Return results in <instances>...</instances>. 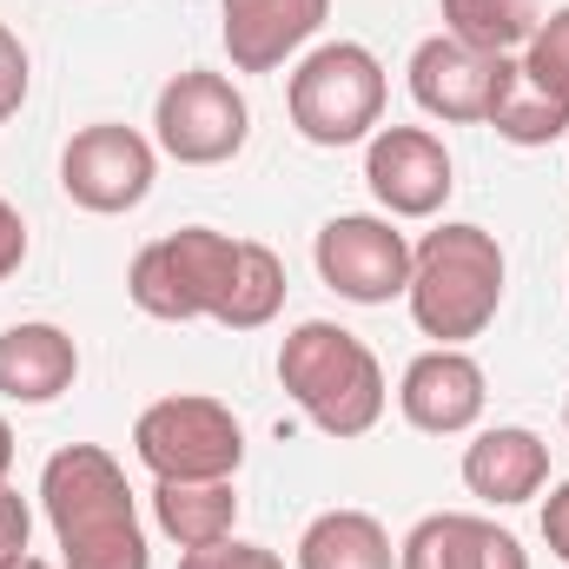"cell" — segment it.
I'll return each mask as SVG.
<instances>
[{
	"label": "cell",
	"mask_w": 569,
	"mask_h": 569,
	"mask_svg": "<svg viewBox=\"0 0 569 569\" xmlns=\"http://www.w3.org/2000/svg\"><path fill=\"white\" fill-rule=\"evenodd\" d=\"M239 252H246V239H226L212 226H179V232L140 246V259L127 272V298L166 325H186V318L219 325L232 279H239Z\"/></svg>",
	"instance_id": "cell-4"
},
{
	"label": "cell",
	"mask_w": 569,
	"mask_h": 569,
	"mask_svg": "<svg viewBox=\"0 0 569 569\" xmlns=\"http://www.w3.org/2000/svg\"><path fill=\"white\" fill-rule=\"evenodd\" d=\"M179 569H284V563L266 543H232V537H226V543H212V550H186Z\"/></svg>",
	"instance_id": "cell-24"
},
{
	"label": "cell",
	"mask_w": 569,
	"mask_h": 569,
	"mask_svg": "<svg viewBox=\"0 0 569 569\" xmlns=\"http://www.w3.org/2000/svg\"><path fill=\"white\" fill-rule=\"evenodd\" d=\"M80 378V351L60 325H7L0 331V398L13 405H53L60 391H73Z\"/></svg>",
	"instance_id": "cell-15"
},
{
	"label": "cell",
	"mask_w": 569,
	"mask_h": 569,
	"mask_svg": "<svg viewBox=\"0 0 569 569\" xmlns=\"http://www.w3.org/2000/svg\"><path fill=\"white\" fill-rule=\"evenodd\" d=\"M311 259H318V279L331 284L338 298H351V305H391L411 284V246H405V232L391 219H371V212L325 219Z\"/></svg>",
	"instance_id": "cell-8"
},
{
	"label": "cell",
	"mask_w": 569,
	"mask_h": 569,
	"mask_svg": "<svg viewBox=\"0 0 569 569\" xmlns=\"http://www.w3.org/2000/svg\"><path fill=\"white\" fill-rule=\"evenodd\" d=\"M483 365L470 358V351H457V345H437L425 358H411V371H405V385H398V405H405V418L425 430V437H457V430H470L483 418Z\"/></svg>",
	"instance_id": "cell-11"
},
{
	"label": "cell",
	"mask_w": 569,
	"mask_h": 569,
	"mask_svg": "<svg viewBox=\"0 0 569 569\" xmlns=\"http://www.w3.org/2000/svg\"><path fill=\"white\" fill-rule=\"evenodd\" d=\"M20 266H27V219L0 199V284L13 279Z\"/></svg>",
	"instance_id": "cell-26"
},
{
	"label": "cell",
	"mask_w": 569,
	"mask_h": 569,
	"mask_svg": "<svg viewBox=\"0 0 569 569\" xmlns=\"http://www.w3.org/2000/svg\"><path fill=\"white\" fill-rule=\"evenodd\" d=\"M40 503L60 543V569H152L127 470L100 443H67L40 470Z\"/></svg>",
	"instance_id": "cell-1"
},
{
	"label": "cell",
	"mask_w": 569,
	"mask_h": 569,
	"mask_svg": "<svg viewBox=\"0 0 569 569\" xmlns=\"http://www.w3.org/2000/svg\"><path fill=\"white\" fill-rule=\"evenodd\" d=\"M298 569H398L391 537L371 510H325L298 537Z\"/></svg>",
	"instance_id": "cell-17"
},
{
	"label": "cell",
	"mask_w": 569,
	"mask_h": 569,
	"mask_svg": "<svg viewBox=\"0 0 569 569\" xmlns=\"http://www.w3.org/2000/svg\"><path fill=\"white\" fill-rule=\"evenodd\" d=\"M152 127H159V146L179 166H226L252 133V107H246V93L226 73L192 67V73H172L159 87Z\"/></svg>",
	"instance_id": "cell-7"
},
{
	"label": "cell",
	"mask_w": 569,
	"mask_h": 569,
	"mask_svg": "<svg viewBox=\"0 0 569 569\" xmlns=\"http://www.w3.org/2000/svg\"><path fill=\"white\" fill-rule=\"evenodd\" d=\"M279 385L325 437H365L385 418V365H378V351L358 331L331 325V318H305L298 331H284Z\"/></svg>",
	"instance_id": "cell-2"
},
{
	"label": "cell",
	"mask_w": 569,
	"mask_h": 569,
	"mask_svg": "<svg viewBox=\"0 0 569 569\" xmlns=\"http://www.w3.org/2000/svg\"><path fill=\"white\" fill-rule=\"evenodd\" d=\"M152 172H159V159H152L146 133L113 127V120L80 127V133L67 140V152H60V186H67V199H73L80 212H100V219L133 212L146 192H152Z\"/></svg>",
	"instance_id": "cell-9"
},
{
	"label": "cell",
	"mask_w": 569,
	"mask_h": 569,
	"mask_svg": "<svg viewBox=\"0 0 569 569\" xmlns=\"http://www.w3.org/2000/svg\"><path fill=\"white\" fill-rule=\"evenodd\" d=\"M325 13L331 0H219V33L239 73H272L325 27Z\"/></svg>",
	"instance_id": "cell-13"
},
{
	"label": "cell",
	"mask_w": 569,
	"mask_h": 569,
	"mask_svg": "<svg viewBox=\"0 0 569 569\" xmlns=\"http://www.w3.org/2000/svg\"><path fill=\"white\" fill-rule=\"evenodd\" d=\"M365 179H371V192H378V206L391 219H430L450 199V186H457L443 140L425 133V127H385V133H371Z\"/></svg>",
	"instance_id": "cell-10"
},
{
	"label": "cell",
	"mask_w": 569,
	"mask_h": 569,
	"mask_svg": "<svg viewBox=\"0 0 569 569\" xmlns=\"http://www.w3.org/2000/svg\"><path fill=\"white\" fill-rule=\"evenodd\" d=\"M284 107H291V127L311 146H358L385 120V67L371 47L331 40V47L298 60Z\"/></svg>",
	"instance_id": "cell-5"
},
{
	"label": "cell",
	"mask_w": 569,
	"mask_h": 569,
	"mask_svg": "<svg viewBox=\"0 0 569 569\" xmlns=\"http://www.w3.org/2000/svg\"><path fill=\"white\" fill-rule=\"evenodd\" d=\"M27 80H33L27 47H20V33H13V27H0V127L27 107Z\"/></svg>",
	"instance_id": "cell-23"
},
{
	"label": "cell",
	"mask_w": 569,
	"mask_h": 569,
	"mask_svg": "<svg viewBox=\"0 0 569 569\" xmlns=\"http://www.w3.org/2000/svg\"><path fill=\"white\" fill-rule=\"evenodd\" d=\"M279 305H284L279 252L246 239V252H239V279H232V298H226L219 325H226V331H259V325H272V318H279Z\"/></svg>",
	"instance_id": "cell-21"
},
{
	"label": "cell",
	"mask_w": 569,
	"mask_h": 569,
	"mask_svg": "<svg viewBox=\"0 0 569 569\" xmlns=\"http://www.w3.org/2000/svg\"><path fill=\"white\" fill-rule=\"evenodd\" d=\"M152 517H159V530L179 550H212L239 523V490H232V477H212V483H152Z\"/></svg>",
	"instance_id": "cell-16"
},
{
	"label": "cell",
	"mask_w": 569,
	"mask_h": 569,
	"mask_svg": "<svg viewBox=\"0 0 569 569\" xmlns=\"http://www.w3.org/2000/svg\"><path fill=\"white\" fill-rule=\"evenodd\" d=\"M7 569H53V563H40V557H20V563H7Z\"/></svg>",
	"instance_id": "cell-29"
},
{
	"label": "cell",
	"mask_w": 569,
	"mask_h": 569,
	"mask_svg": "<svg viewBox=\"0 0 569 569\" xmlns=\"http://www.w3.org/2000/svg\"><path fill=\"white\" fill-rule=\"evenodd\" d=\"M463 483H470V497H483V503H497V510L530 503V497L550 483V443L523 425L483 430V437L463 450Z\"/></svg>",
	"instance_id": "cell-14"
},
{
	"label": "cell",
	"mask_w": 569,
	"mask_h": 569,
	"mask_svg": "<svg viewBox=\"0 0 569 569\" xmlns=\"http://www.w3.org/2000/svg\"><path fill=\"white\" fill-rule=\"evenodd\" d=\"M483 127H497V140H510V146H550V140L569 133V107H557L550 93H537V87L523 80V67L503 53V60H497V93H490Z\"/></svg>",
	"instance_id": "cell-18"
},
{
	"label": "cell",
	"mask_w": 569,
	"mask_h": 569,
	"mask_svg": "<svg viewBox=\"0 0 569 569\" xmlns=\"http://www.w3.org/2000/svg\"><path fill=\"white\" fill-rule=\"evenodd\" d=\"M27 537H33V510L20 490H0V569L27 557Z\"/></svg>",
	"instance_id": "cell-25"
},
{
	"label": "cell",
	"mask_w": 569,
	"mask_h": 569,
	"mask_svg": "<svg viewBox=\"0 0 569 569\" xmlns=\"http://www.w3.org/2000/svg\"><path fill=\"white\" fill-rule=\"evenodd\" d=\"M411 318L437 345L477 338L503 305V246L483 226H437L411 252Z\"/></svg>",
	"instance_id": "cell-3"
},
{
	"label": "cell",
	"mask_w": 569,
	"mask_h": 569,
	"mask_svg": "<svg viewBox=\"0 0 569 569\" xmlns=\"http://www.w3.org/2000/svg\"><path fill=\"white\" fill-rule=\"evenodd\" d=\"M563 425H569V405H563Z\"/></svg>",
	"instance_id": "cell-30"
},
{
	"label": "cell",
	"mask_w": 569,
	"mask_h": 569,
	"mask_svg": "<svg viewBox=\"0 0 569 569\" xmlns=\"http://www.w3.org/2000/svg\"><path fill=\"white\" fill-rule=\"evenodd\" d=\"M133 450L159 483H212V477H239L246 430L232 418V405L179 391V398H159V405L140 411Z\"/></svg>",
	"instance_id": "cell-6"
},
{
	"label": "cell",
	"mask_w": 569,
	"mask_h": 569,
	"mask_svg": "<svg viewBox=\"0 0 569 569\" xmlns=\"http://www.w3.org/2000/svg\"><path fill=\"white\" fill-rule=\"evenodd\" d=\"M503 60V53H497ZM497 60L490 53H470L463 40L450 33H430L425 47L411 53V100L425 107L430 120H450V127H470L490 113V93H497Z\"/></svg>",
	"instance_id": "cell-12"
},
{
	"label": "cell",
	"mask_w": 569,
	"mask_h": 569,
	"mask_svg": "<svg viewBox=\"0 0 569 569\" xmlns=\"http://www.w3.org/2000/svg\"><path fill=\"white\" fill-rule=\"evenodd\" d=\"M437 7H443V33L490 60L517 53L537 33V0H437Z\"/></svg>",
	"instance_id": "cell-20"
},
{
	"label": "cell",
	"mask_w": 569,
	"mask_h": 569,
	"mask_svg": "<svg viewBox=\"0 0 569 569\" xmlns=\"http://www.w3.org/2000/svg\"><path fill=\"white\" fill-rule=\"evenodd\" d=\"M7 470H13V425L0 418V490H7Z\"/></svg>",
	"instance_id": "cell-28"
},
{
	"label": "cell",
	"mask_w": 569,
	"mask_h": 569,
	"mask_svg": "<svg viewBox=\"0 0 569 569\" xmlns=\"http://www.w3.org/2000/svg\"><path fill=\"white\" fill-rule=\"evenodd\" d=\"M490 537H497V523L463 517V510H443V517H425L405 537L398 569H490Z\"/></svg>",
	"instance_id": "cell-19"
},
{
	"label": "cell",
	"mask_w": 569,
	"mask_h": 569,
	"mask_svg": "<svg viewBox=\"0 0 569 569\" xmlns=\"http://www.w3.org/2000/svg\"><path fill=\"white\" fill-rule=\"evenodd\" d=\"M523 80L537 93H550L557 107H569V7H557L550 20H537V33L523 40Z\"/></svg>",
	"instance_id": "cell-22"
},
{
	"label": "cell",
	"mask_w": 569,
	"mask_h": 569,
	"mask_svg": "<svg viewBox=\"0 0 569 569\" xmlns=\"http://www.w3.org/2000/svg\"><path fill=\"white\" fill-rule=\"evenodd\" d=\"M543 543H550L557 563H569V483H557L550 503H543Z\"/></svg>",
	"instance_id": "cell-27"
}]
</instances>
